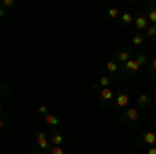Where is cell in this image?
I'll list each match as a JSON object with an SVG mask.
<instances>
[{"mask_svg": "<svg viewBox=\"0 0 156 154\" xmlns=\"http://www.w3.org/2000/svg\"><path fill=\"white\" fill-rule=\"evenodd\" d=\"M148 73H150V77L156 81V56L150 60V65H148Z\"/></svg>", "mask_w": 156, "mask_h": 154, "instance_id": "obj_19", "label": "cell"}, {"mask_svg": "<svg viewBox=\"0 0 156 154\" xmlns=\"http://www.w3.org/2000/svg\"><path fill=\"white\" fill-rule=\"evenodd\" d=\"M115 83H117V77H112V75H108V73H102L96 88H115Z\"/></svg>", "mask_w": 156, "mask_h": 154, "instance_id": "obj_10", "label": "cell"}, {"mask_svg": "<svg viewBox=\"0 0 156 154\" xmlns=\"http://www.w3.org/2000/svg\"><path fill=\"white\" fill-rule=\"evenodd\" d=\"M140 121H142V110L137 106H127L125 110H121V123L125 125V127H135V125H140Z\"/></svg>", "mask_w": 156, "mask_h": 154, "instance_id": "obj_1", "label": "cell"}, {"mask_svg": "<svg viewBox=\"0 0 156 154\" xmlns=\"http://www.w3.org/2000/svg\"><path fill=\"white\" fill-rule=\"evenodd\" d=\"M135 102H137V108H140V110H142V108H150L152 106V96L146 94V92H142V94H137Z\"/></svg>", "mask_w": 156, "mask_h": 154, "instance_id": "obj_11", "label": "cell"}, {"mask_svg": "<svg viewBox=\"0 0 156 154\" xmlns=\"http://www.w3.org/2000/svg\"><path fill=\"white\" fill-rule=\"evenodd\" d=\"M4 113V106H2V100H0V115Z\"/></svg>", "mask_w": 156, "mask_h": 154, "instance_id": "obj_26", "label": "cell"}, {"mask_svg": "<svg viewBox=\"0 0 156 154\" xmlns=\"http://www.w3.org/2000/svg\"><path fill=\"white\" fill-rule=\"evenodd\" d=\"M133 59L137 60L140 67H148V65H150V56L146 54L144 50H133Z\"/></svg>", "mask_w": 156, "mask_h": 154, "instance_id": "obj_13", "label": "cell"}, {"mask_svg": "<svg viewBox=\"0 0 156 154\" xmlns=\"http://www.w3.org/2000/svg\"><path fill=\"white\" fill-rule=\"evenodd\" d=\"M34 142H36V154H48L52 144H50V133L46 129H37L34 133Z\"/></svg>", "mask_w": 156, "mask_h": 154, "instance_id": "obj_2", "label": "cell"}, {"mask_svg": "<svg viewBox=\"0 0 156 154\" xmlns=\"http://www.w3.org/2000/svg\"><path fill=\"white\" fill-rule=\"evenodd\" d=\"M131 100H133V98H131V94H129V92L121 90V92H117V94H115V102H112V104L119 108V110H125L127 106H131Z\"/></svg>", "mask_w": 156, "mask_h": 154, "instance_id": "obj_5", "label": "cell"}, {"mask_svg": "<svg viewBox=\"0 0 156 154\" xmlns=\"http://www.w3.org/2000/svg\"><path fill=\"white\" fill-rule=\"evenodd\" d=\"M4 125H6V115H4V113H2V115H0V129H2V127H4Z\"/></svg>", "mask_w": 156, "mask_h": 154, "instance_id": "obj_24", "label": "cell"}, {"mask_svg": "<svg viewBox=\"0 0 156 154\" xmlns=\"http://www.w3.org/2000/svg\"><path fill=\"white\" fill-rule=\"evenodd\" d=\"M148 19H146V15L144 13H137L135 17H133V31L135 34H144L146 29H148Z\"/></svg>", "mask_w": 156, "mask_h": 154, "instance_id": "obj_8", "label": "cell"}, {"mask_svg": "<svg viewBox=\"0 0 156 154\" xmlns=\"http://www.w3.org/2000/svg\"><path fill=\"white\" fill-rule=\"evenodd\" d=\"M131 56H133V50H129L127 46H119L117 50H115V54H112V59L117 60L121 67H123V65H125L127 60L131 59Z\"/></svg>", "mask_w": 156, "mask_h": 154, "instance_id": "obj_7", "label": "cell"}, {"mask_svg": "<svg viewBox=\"0 0 156 154\" xmlns=\"http://www.w3.org/2000/svg\"><path fill=\"white\" fill-rule=\"evenodd\" d=\"M0 6L9 11V9H12V6H15V0H0Z\"/></svg>", "mask_w": 156, "mask_h": 154, "instance_id": "obj_20", "label": "cell"}, {"mask_svg": "<svg viewBox=\"0 0 156 154\" xmlns=\"http://www.w3.org/2000/svg\"><path fill=\"white\" fill-rule=\"evenodd\" d=\"M50 144H52V146H62V144H65V135H62L60 131H52V133H50Z\"/></svg>", "mask_w": 156, "mask_h": 154, "instance_id": "obj_16", "label": "cell"}, {"mask_svg": "<svg viewBox=\"0 0 156 154\" xmlns=\"http://www.w3.org/2000/svg\"><path fill=\"white\" fill-rule=\"evenodd\" d=\"M146 42H156V25H148V29L144 31Z\"/></svg>", "mask_w": 156, "mask_h": 154, "instance_id": "obj_17", "label": "cell"}, {"mask_svg": "<svg viewBox=\"0 0 156 154\" xmlns=\"http://www.w3.org/2000/svg\"><path fill=\"white\" fill-rule=\"evenodd\" d=\"M104 69H106L108 75H112V77H117V75H121L123 77V71H121V65L117 63L115 59H108L106 60V65H104Z\"/></svg>", "mask_w": 156, "mask_h": 154, "instance_id": "obj_9", "label": "cell"}, {"mask_svg": "<svg viewBox=\"0 0 156 154\" xmlns=\"http://www.w3.org/2000/svg\"><path fill=\"white\" fill-rule=\"evenodd\" d=\"M37 113H40L42 117H46V115H48L50 110H48V106H46V104H40V106H37Z\"/></svg>", "mask_w": 156, "mask_h": 154, "instance_id": "obj_23", "label": "cell"}, {"mask_svg": "<svg viewBox=\"0 0 156 154\" xmlns=\"http://www.w3.org/2000/svg\"><path fill=\"white\" fill-rule=\"evenodd\" d=\"M121 17V11L117 6H108L106 9V19H119Z\"/></svg>", "mask_w": 156, "mask_h": 154, "instance_id": "obj_18", "label": "cell"}, {"mask_svg": "<svg viewBox=\"0 0 156 154\" xmlns=\"http://www.w3.org/2000/svg\"><path fill=\"white\" fill-rule=\"evenodd\" d=\"M44 123H46V127H50V129H54V131H58V127H60V119L56 115H52V113H48L44 117Z\"/></svg>", "mask_w": 156, "mask_h": 154, "instance_id": "obj_12", "label": "cell"}, {"mask_svg": "<svg viewBox=\"0 0 156 154\" xmlns=\"http://www.w3.org/2000/svg\"><path fill=\"white\" fill-rule=\"evenodd\" d=\"M6 17H9V11H6V9H2V6H0V19H6Z\"/></svg>", "mask_w": 156, "mask_h": 154, "instance_id": "obj_25", "label": "cell"}, {"mask_svg": "<svg viewBox=\"0 0 156 154\" xmlns=\"http://www.w3.org/2000/svg\"><path fill=\"white\" fill-rule=\"evenodd\" d=\"M142 13L146 15L148 23L150 25H156V0H148L142 4Z\"/></svg>", "mask_w": 156, "mask_h": 154, "instance_id": "obj_6", "label": "cell"}, {"mask_svg": "<svg viewBox=\"0 0 156 154\" xmlns=\"http://www.w3.org/2000/svg\"><path fill=\"white\" fill-rule=\"evenodd\" d=\"M6 94H9V85H6L4 81H0V98L6 96Z\"/></svg>", "mask_w": 156, "mask_h": 154, "instance_id": "obj_22", "label": "cell"}, {"mask_svg": "<svg viewBox=\"0 0 156 154\" xmlns=\"http://www.w3.org/2000/svg\"><path fill=\"white\" fill-rule=\"evenodd\" d=\"M48 154H65V148L62 146H52Z\"/></svg>", "mask_w": 156, "mask_h": 154, "instance_id": "obj_21", "label": "cell"}, {"mask_svg": "<svg viewBox=\"0 0 156 154\" xmlns=\"http://www.w3.org/2000/svg\"><path fill=\"white\" fill-rule=\"evenodd\" d=\"M144 44H146L144 34H135V31H133V34H131V46L137 48V50H142V48H144Z\"/></svg>", "mask_w": 156, "mask_h": 154, "instance_id": "obj_14", "label": "cell"}, {"mask_svg": "<svg viewBox=\"0 0 156 154\" xmlns=\"http://www.w3.org/2000/svg\"><path fill=\"white\" fill-rule=\"evenodd\" d=\"M94 92H96V96H98V104L102 108H106V106H110L112 102H115V88H96L94 85Z\"/></svg>", "mask_w": 156, "mask_h": 154, "instance_id": "obj_3", "label": "cell"}, {"mask_svg": "<svg viewBox=\"0 0 156 154\" xmlns=\"http://www.w3.org/2000/svg\"><path fill=\"white\" fill-rule=\"evenodd\" d=\"M133 13H129V11H125V13H121V17H119V21H121V25L123 27H131L133 25Z\"/></svg>", "mask_w": 156, "mask_h": 154, "instance_id": "obj_15", "label": "cell"}, {"mask_svg": "<svg viewBox=\"0 0 156 154\" xmlns=\"http://www.w3.org/2000/svg\"><path fill=\"white\" fill-rule=\"evenodd\" d=\"M135 144L142 146V148H152V146H156V131L146 129V131H142V133H137Z\"/></svg>", "mask_w": 156, "mask_h": 154, "instance_id": "obj_4", "label": "cell"}]
</instances>
